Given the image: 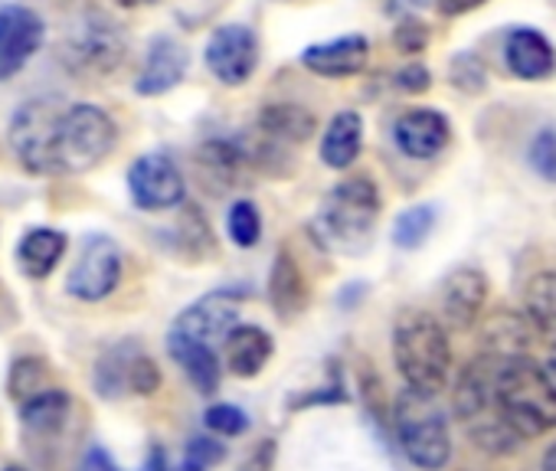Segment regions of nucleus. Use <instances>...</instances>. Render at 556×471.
<instances>
[{
	"mask_svg": "<svg viewBox=\"0 0 556 471\" xmlns=\"http://www.w3.org/2000/svg\"><path fill=\"white\" fill-rule=\"evenodd\" d=\"M115 141L112 115L92 102L40 96L11 118V148L34 174H86L115 151Z\"/></svg>",
	"mask_w": 556,
	"mask_h": 471,
	"instance_id": "1",
	"label": "nucleus"
},
{
	"mask_svg": "<svg viewBox=\"0 0 556 471\" xmlns=\"http://www.w3.org/2000/svg\"><path fill=\"white\" fill-rule=\"evenodd\" d=\"M494 416L507 422L520 438H540L556 429V383L546 367L527 354L504 357L497 377Z\"/></svg>",
	"mask_w": 556,
	"mask_h": 471,
	"instance_id": "2",
	"label": "nucleus"
},
{
	"mask_svg": "<svg viewBox=\"0 0 556 471\" xmlns=\"http://www.w3.org/2000/svg\"><path fill=\"white\" fill-rule=\"evenodd\" d=\"M383 200L370 177L354 174L344 177L321 203L318 216L312 219L315 243L328 253H361L370 240V229L380 219Z\"/></svg>",
	"mask_w": 556,
	"mask_h": 471,
	"instance_id": "3",
	"label": "nucleus"
},
{
	"mask_svg": "<svg viewBox=\"0 0 556 471\" xmlns=\"http://www.w3.org/2000/svg\"><path fill=\"white\" fill-rule=\"evenodd\" d=\"M393 360L406 390L439 396L452 370L448 331L426 311H406L393 328Z\"/></svg>",
	"mask_w": 556,
	"mask_h": 471,
	"instance_id": "4",
	"label": "nucleus"
},
{
	"mask_svg": "<svg viewBox=\"0 0 556 471\" xmlns=\"http://www.w3.org/2000/svg\"><path fill=\"white\" fill-rule=\"evenodd\" d=\"M393 425L403 455L422 468V471H442L452 458V435H448V416L429 393L406 390L396 399Z\"/></svg>",
	"mask_w": 556,
	"mask_h": 471,
	"instance_id": "5",
	"label": "nucleus"
},
{
	"mask_svg": "<svg viewBox=\"0 0 556 471\" xmlns=\"http://www.w3.org/2000/svg\"><path fill=\"white\" fill-rule=\"evenodd\" d=\"M122 282V250L109 240V236H89L66 289L79 302H102L109 298Z\"/></svg>",
	"mask_w": 556,
	"mask_h": 471,
	"instance_id": "6",
	"label": "nucleus"
},
{
	"mask_svg": "<svg viewBox=\"0 0 556 471\" xmlns=\"http://www.w3.org/2000/svg\"><path fill=\"white\" fill-rule=\"evenodd\" d=\"M128 190L141 209H174L187 196L184 174L167 154H141L128 170Z\"/></svg>",
	"mask_w": 556,
	"mask_h": 471,
	"instance_id": "7",
	"label": "nucleus"
},
{
	"mask_svg": "<svg viewBox=\"0 0 556 471\" xmlns=\"http://www.w3.org/2000/svg\"><path fill=\"white\" fill-rule=\"evenodd\" d=\"M206 66L223 86H242L258 66V37L245 24L219 27L206 43Z\"/></svg>",
	"mask_w": 556,
	"mask_h": 471,
	"instance_id": "8",
	"label": "nucleus"
},
{
	"mask_svg": "<svg viewBox=\"0 0 556 471\" xmlns=\"http://www.w3.org/2000/svg\"><path fill=\"white\" fill-rule=\"evenodd\" d=\"M239 305L242 298L229 289H219V292H210L203 295L200 302H193L170 328V334L177 338H187V341H200V344H216V341H226L229 331L239 324Z\"/></svg>",
	"mask_w": 556,
	"mask_h": 471,
	"instance_id": "9",
	"label": "nucleus"
},
{
	"mask_svg": "<svg viewBox=\"0 0 556 471\" xmlns=\"http://www.w3.org/2000/svg\"><path fill=\"white\" fill-rule=\"evenodd\" d=\"M47 37V24L30 8H0V82L17 76Z\"/></svg>",
	"mask_w": 556,
	"mask_h": 471,
	"instance_id": "10",
	"label": "nucleus"
},
{
	"mask_svg": "<svg viewBox=\"0 0 556 471\" xmlns=\"http://www.w3.org/2000/svg\"><path fill=\"white\" fill-rule=\"evenodd\" d=\"M501 364H504V357H501V354L484 351L481 357H475V360L462 370L458 386H455V399H452V403H455V416H458V419H465V422H478V419L494 416Z\"/></svg>",
	"mask_w": 556,
	"mask_h": 471,
	"instance_id": "11",
	"label": "nucleus"
},
{
	"mask_svg": "<svg viewBox=\"0 0 556 471\" xmlns=\"http://www.w3.org/2000/svg\"><path fill=\"white\" fill-rule=\"evenodd\" d=\"M73 60L89 73H112L125 60V34L105 14H89L73 37Z\"/></svg>",
	"mask_w": 556,
	"mask_h": 471,
	"instance_id": "12",
	"label": "nucleus"
},
{
	"mask_svg": "<svg viewBox=\"0 0 556 471\" xmlns=\"http://www.w3.org/2000/svg\"><path fill=\"white\" fill-rule=\"evenodd\" d=\"M488 276L475 266H462L455 269L445 285H442V315L448 321V328L455 331H468L475 328V321L484 311L488 302Z\"/></svg>",
	"mask_w": 556,
	"mask_h": 471,
	"instance_id": "13",
	"label": "nucleus"
},
{
	"mask_svg": "<svg viewBox=\"0 0 556 471\" xmlns=\"http://www.w3.org/2000/svg\"><path fill=\"white\" fill-rule=\"evenodd\" d=\"M370 63V43L361 34H348L328 43H315L302 53V66L325 79H348L364 73Z\"/></svg>",
	"mask_w": 556,
	"mask_h": 471,
	"instance_id": "14",
	"label": "nucleus"
},
{
	"mask_svg": "<svg viewBox=\"0 0 556 471\" xmlns=\"http://www.w3.org/2000/svg\"><path fill=\"white\" fill-rule=\"evenodd\" d=\"M249 164H252V151H245L239 141H229V138L206 141L197 151L200 180L213 193H226V190L239 187L249 174Z\"/></svg>",
	"mask_w": 556,
	"mask_h": 471,
	"instance_id": "15",
	"label": "nucleus"
},
{
	"mask_svg": "<svg viewBox=\"0 0 556 471\" xmlns=\"http://www.w3.org/2000/svg\"><path fill=\"white\" fill-rule=\"evenodd\" d=\"M448 118L435 109H413L406 112L396 128H393V138H396V148L413 157V161H429L435 154H442V148L448 144Z\"/></svg>",
	"mask_w": 556,
	"mask_h": 471,
	"instance_id": "16",
	"label": "nucleus"
},
{
	"mask_svg": "<svg viewBox=\"0 0 556 471\" xmlns=\"http://www.w3.org/2000/svg\"><path fill=\"white\" fill-rule=\"evenodd\" d=\"M504 63L517 79L540 82V79L553 76V69H556V50L540 30L517 27L504 40Z\"/></svg>",
	"mask_w": 556,
	"mask_h": 471,
	"instance_id": "17",
	"label": "nucleus"
},
{
	"mask_svg": "<svg viewBox=\"0 0 556 471\" xmlns=\"http://www.w3.org/2000/svg\"><path fill=\"white\" fill-rule=\"evenodd\" d=\"M268 302L278 318H299L308 308V279L286 246L275 253L268 272Z\"/></svg>",
	"mask_w": 556,
	"mask_h": 471,
	"instance_id": "18",
	"label": "nucleus"
},
{
	"mask_svg": "<svg viewBox=\"0 0 556 471\" xmlns=\"http://www.w3.org/2000/svg\"><path fill=\"white\" fill-rule=\"evenodd\" d=\"M187 50L174 40V37H157L151 47H148V60H144V69L135 82L138 96H164L170 92L184 73H187Z\"/></svg>",
	"mask_w": 556,
	"mask_h": 471,
	"instance_id": "19",
	"label": "nucleus"
},
{
	"mask_svg": "<svg viewBox=\"0 0 556 471\" xmlns=\"http://www.w3.org/2000/svg\"><path fill=\"white\" fill-rule=\"evenodd\" d=\"M255 128L265 141H282V144H302L318 131V118L295 102H271L262 105Z\"/></svg>",
	"mask_w": 556,
	"mask_h": 471,
	"instance_id": "20",
	"label": "nucleus"
},
{
	"mask_svg": "<svg viewBox=\"0 0 556 471\" xmlns=\"http://www.w3.org/2000/svg\"><path fill=\"white\" fill-rule=\"evenodd\" d=\"M223 347H226V367L242 380L258 377L262 367L271 360V351H275L268 331H262L255 324H236L229 331V338L223 341Z\"/></svg>",
	"mask_w": 556,
	"mask_h": 471,
	"instance_id": "21",
	"label": "nucleus"
},
{
	"mask_svg": "<svg viewBox=\"0 0 556 471\" xmlns=\"http://www.w3.org/2000/svg\"><path fill=\"white\" fill-rule=\"evenodd\" d=\"M167 351L184 367V373L190 377L197 393L213 396L219 390V357H216V347L200 344V341H187V338H177V334H167Z\"/></svg>",
	"mask_w": 556,
	"mask_h": 471,
	"instance_id": "22",
	"label": "nucleus"
},
{
	"mask_svg": "<svg viewBox=\"0 0 556 471\" xmlns=\"http://www.w3.org/2000/svg\"><path fill=\"white\" fill-rule=\"evenodd\" d=\"M364 118L357 112H338L321 138V161L334 170H348L361 157Z\"/></svg>",
	"mask_w": 556,
	"mask_h": 471,
	"instance_id": "23",
	"label": "nucleus"
},
{
	"mask_svg": "<svg viewBox=\"0 0 556 471\" xmlns=\"http://www.w3.org/2000/svg\"><path fill=\"white\" fill-rule=\"evenodd\" d=\"M63 253H66V236L60 229L43 226V229H30L21 240L17 263L30 279H47L63 259Z\"/></svg>",
	"mask_w": 556,
	"mask_h": 471,
	"instance_id": "24",
	"label": "nucleus"
},
{
	"mask_svg": "<svg viewBox=\"0 0 556 471\" xmlns=\"http://www.w3.org/2000/svg\"><path fill=\"white\" fill-rule=\"evenodd\" d=\"M70 409H73V399L66 390L60 386H47L40 390L37 396L24 399L21 403V419L30 432H40V435H50V432H60L70 419Z\"/></svg>",
	"mask_w": 556,
	"mask_h": 471,
	"instance_id": "25",
	"label": "nucleus"
},
{
	"mask_svg": "<svg viewBox=\"0 0 556 471\" xmlns=\"http://www.w3.org/2000/svg\"><path fill=\"white\" fill-rule=\"evenodd\" d=\"M523 318L540 334H556V272H536L530 276L523 289Z\"/></svg>",
	"mask_w": 556,
	"mask_h": 471,
	"instance_id": "26",
	"label": "nucleus"
},
{
	"mask_svg": "<svg viewBox=\"0 0 556 471\" xmlns=\"http://www.w3.org/2000/svg\"><path fill=\"white\" fill-rule=\"evenodd\" d=\"M527 321L504 311V315H494L488 324H484V344L491 354H501V357H514V354H523L527 351Z\"/></svg>",
	"mask_w": 556,
	"mask_h": 471,
	"instance_id": "27",
	"label": "nucleus"
},
{
	"mask_svg": "<svg viewBox=\"0 0 556 471\" xmlns=\"http://www.w3.org/2000/svg\"><path fill=\"white\" fill-rule=\"evenodd\" d=\"M138 357V347L135 344H118L112 347L99 367H96V386L105 399H115L122 390H128V373H131V360Z\"/></svg>",
	"mask_w": 556,
	"mask_h": 471,
	"instance_id": "28",
	"label": "nucleus"
},
{
	"mask_svg": "<svg viewBox=\"0 0 556 471\" xmlns=\"http://www.w3.org/2000/svg\"><path fill=\"white\" fill-rule=\"evenodd\" d=\"M435 226V209L432 206H409L396 216V226H393V243L400 250H419L429 232Z\"/></svg>",
	"mask_w": 556,
	"mask_h": 471,
	"instance_id": "29",
	"label": "nucleus"
},
{
	"mask_svg": "<svg viewBox=\"0 0 556 471\" xmlns=\"http://www.w3.org/2000/svg\"><path fill=\"white\" fill-rule=\"evenodd\" d=\"M226 229H229V236H232V243H236V246H242V250L255 246V243H258V236H262V216H258L255 203L236 200L232 209H229V216H226Z\"/></svg>",
	"mask_w": 556,
	"mask_h": 471,
	"instance_id": "30",
	"label": "nucleus"
},
{
	"mask_svg": "<svg viewBox=\"0 0 556 471\" xmlns=\"http://www.w3.org/2000/svg\"><path fill=\"white\" fill-rule=\"evenodd\" d=\"M43 383H47V364L37 360V357H24L11 370V399L24 403V399L37 396L40 390H47Z\"/></svg>",
	"mask_w": 556,
	"mask_h": 471,
	"instance_id": "31",
	"label": "nucleus"
},
{
	"mask_svg": "<svg viewBox=\"0 0 556 471\" xmlns=\"http://www.w3.org/2000/svg\"><path fill=\"white\" fill-rule=\"evenodd\" d=\"M527 161L543 180L556 183V128H540L533 135V141L527 148Z\"/></svg>",
	"mask_w": 556,
	"mask_h": 471,
	"instance_id": "32",
	"label": "nucleus"
},
{
	"mask_svg": "<svg viewBox=\"0 0 556 471\" xmlns=\"http://www.w3.org/2000/svg\"><path fill=\"white\" fill-rule=\"evenodd\" d=\"M203 419H206V429L216 432V435H242V432L249 429L245 412H242L239 406H232V403H216V406H210Z\"/></svg>",
	"mask_w": 556,
	"mask_h": 471,
	"instance_id": "33",
	"label": "nucleus"
},
{
	"mask_svg": "<svg viewBox=\"0 0 556 471\" xmlns=\"http://www.w3.org/2000/svg\"><path fill=\"white\" fill-rule=\"evenodd\" d=\"M128 390L135 396H154L161 390V367L138 351V357L131 360V373H128Z\"/></svg>",
	"mask_w": 556,
	"mask_h": 471,
	"instance_id": "34",
	"label": "nucleus"
},
{
	"mask_svg": "<svg viewBox=\"0 0 556 471\" xmlns=\"http://www.w3.org/2000/svg\"><path fill=\"white\" fill-rule=\"evenodd\" d=\"M448 76H452V82H455L462 92H481V89L488 86L484 66H481L475 56H468V53H462V56H455V60H452Z\"/></svg>",
	"mask_w": 556,
	"mask_h": 471,
	"instance_id": "35",
	"label": "nucleus"
},
{
	"mask_svg": "<svg viewBox=\"0 0 556 471\" xmlns=\"http://www.w3.org/2000/svg\"><path fill=\"white\" fill-rule=\"evenodd\" d=\"M226 458V448L216 442V438H193L187 445V455H184V468L180 471H206L210 464L223 461Z\"/></svg>",
	"mask_w": 556,
	"mask_h": 471,
	"instance_id": "36",
	"label": "nucleus"
},
{
	"mask_svg": "<svg viewBox=\"0 0 556 471\" xmlns=\"http://www.w3.org/2000/svg\"><path fill=\"white\" fill-rule=\"evenodd\" d=\"M393 43H396L403 53H422L426 43H429V30H426V24H419V21H403V24L396 27V34H393Z\"/></svg>",
	"mask_w": 556,
	"mask_h": 471,
	"instance_id": "37",
	"label": "nucleus"
},
{
	"mask_svg": "<svg viewBox=\"0 0 556 471\" xmlns=\"http://www.w3.org/2000/svg\"><path fill=\"white\" fill-rule=\"evenodd\" d=\"M396 86H400L403 92H426V89L432 86V76H429L426 66L413 63V66H403V69L396 73Z\"/></svg>",
	"mask_w": 556,
	"mask_h": 471,
	"instance_id": "38",
	"label": "nucleus"
},
{
	"mask_svg": "<svg viewBox=\"0 0 556 471\" xmlns=\"http://www.w3.org/2000/svg\"><path fill=\"white\" fill-rule=\"evenodd\" d=\"M271 461H275V442H262V445L249 455V461H245L242 471H271Z\"/></svg>",
	"mask_w": 556,
	"mask_h": 471,
	"instance_id": "39",
	"label": "nucleus"
},
{
	"mask_svg": "<svg viewBox=\"0 0 556 471\" xmlns=\"http://www.w3.org/2000/svg\"><path fill=\"white\" fill-rule=\"evenodd\" d=\"M481 4H484V0H435V8H439L442 17H462V14H468V11H475Z\"/></svg>",
	"mask_w": 556,
	"mask_h": 471,
	"instance_id": "40",
	"label": "nucleus"
},
{
	"mask_svg": "<svg viewBox=\"0 0 556 471\" xmlns=\"http://www.w3.org/2000/svg\"><path fill=\"white\" fill-rule=\"evenodd\" d=\"M83 471H115V461L105 448H89V455L83 458Z\"/></svg>",
	"mask_w": 556,
	"mask_h": 471,
	"instance_id": "41",
	"label": "nucleus"
},
{
	"mask_svg": "<svg viewBox=\"0 0 556 471\" xmlns=\"http://www.w3.org/2000/svg\"><path fill=\"white\" fill-rule=\"evenodd\" d=\"M144 471H170V464H167V455H164V448H151V455H148V464H144Z\"/></svg>",
	"mask_w": 556,
	"mask_h": 471,
	"instance_id": "42",
	"label": "nucleus"
},
{
	"mask_svg": "<svg viewBox=\"0 0 556 471\" xmlns=\"http://www.w3.org/2000/svg\"><path fill=\"white\" fill-rule=\"evenodd\" d=\"M543 471H556V442L543 451V464H540Z\"/></svg>",
	"mask_w": 556,
	"mask_h": 471,
	"instance_id": "43",
	"label": "nucleus"
},
{
	"mask_svg": "<svg viewBox=\"0 0 556 471\" xmlns=\"http://www.w3.org/2000/svg\"><path fill=\"white\" fill-rule=\"evenodd\" d=\"M546 373H549V377L556 380V344L549 347V357H546Z\"/></svg>",
	"mask_w": 556,
	"mask_h": 471,
	"instance_id": "44",
	"label": "nucleus"
},
{
	"mask_svg": "<svg viewBox=\"0 0 556 471\" xmlns=\"http://www.w3.org/2000/svg\"><path fill=\"white\" fill-rule=\"evenodd\" d=\"M396 4H400V8H409V11H413V8H426L429 0H396Z\"/></svg>",
	"mask_w": 556,
	"mask_h": 471,
	"instance_id": "45",
	"label": "nucleus"
},
{
	"mask_svg": "<svg viewBox=\"0 0 556 471\" xmlns=\"http://www.w3.org/2000/svg\"><path fill=\"white\" fill-rule=\"evenodd\" d=\"M122 8H144V4H154V0H118Z\"/></svg>",
	"mask_w": 556,
	"mask_h": 471,
	"instance_id": "46",
	"label": "nucleus"
},
{
	"mask_svg": "<svg viewBox=\"0 0 556 471\" xmlns=\"http://www.w3.org/2000/svg\"><path fill=\"white\" fill-rule=\"evenodd\" d=\"M4 471H30V468H21V464H11V468H4Z\"/></svg>",
	"mask_w": 556,
	"mask_h": 471,
	"instance_id": "47",
	"label": "nucleus"
}]
</instances>
